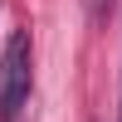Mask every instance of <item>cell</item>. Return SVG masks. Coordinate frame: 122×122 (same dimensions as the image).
Instances as JSON below:
<instances>
[{"label": "cell", "instance_id": "obj_1", "mask_svg": "<svg viewBox=\"0 0 122 122\" xmlns=\"http://www.w3.org/2000/svg\"><path fill=\"white\" fill-rule=\"evenodd\" d=\"M29 83H34V49H29V29H15L0 54V122H15L20 107L29 103Z\"/></svg>", "mask_w": 122, "mask_h": 122}, {"label": "cell", "instance_id": "obj_2", "mask_svg": "<svg viewBox=\"0 0 122 122\" xmlns=\"http://www.w3.org/2000/svg\"><path fill=\"white\" fill-rule=\"evenodd\" d=\"M112 5H117V0H93V15L103 20V15H107V10H112Z\"/></svg>", "mask_w": 122, "mask_h": 122}, {"label": "cell", "instance_id": "obj_3", "mask_svg": "<svg viewBox=\"0 0 122 122\" xmlns=\"http://www.w3.org/2000/svg\"><path fill=\"white\" fill-rule=\"evenodd\" d=\"M117 122H122V112H117Z\"/></svg>", "mask_w": 122, "mask_h": 122}]
</instances>
